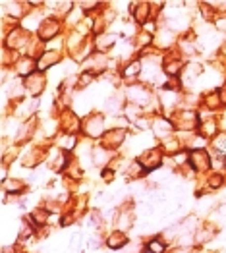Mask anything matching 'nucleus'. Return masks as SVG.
<instances>
[{"instance_id": "nucleus-1", "label": "nucleus", "mask_w": 226, "mask_h": 253, "mask_svg": "<svg viewBox=\"0 0 226 253\" xmlns=\"http://www.w3.org/2000/svg\"><path fill=\"white\" fill-rule=\"evenodd\" d=\"M82 131L91 137V139H103L106 133V124H104V116L99 112H91L85 116V120L82 122Z\"/></svg>"}, {"instance_id": "nucleus-2", "label": "nucleus", "mask_w": 226, "mask_h": 253, "mask_svg": "<svg viewBox=\"0 0 226 253\" xmlns=\"http://www.w3.org/2000/svg\"><path fill=\"white\" fill-rule=\"evenodd\" d=\"M126 97L130 99V105L141 106V108H149L151 101L155 99L153 93L145 87V85H130L128 91H126Z\"/></svg>"}, {"instance_id": "nucleus-3", "label": "nucleus", "mask_w": 226, "mask_h": 253, "mask_svg": "<svg viewBox=\"0 0 226 253\" xmlns=\"http://www.w3.org/2000/svg\"><path fill=\"white\" fill-rule=\"evenodd\" d=\"M141 165H143L145 170H157L163 167V161H165V153L163 149H147L145 153L139 155L137 159Z\"/></svg>"}, {"instance_id": "nucleus-4", "label": "nucleus", "mask_w": 226, "mask_h": 253, "mask_svg": "<svg viewBox=\"0 0 226 253\" xmlns=\"http://www.w3.org/2000/svg\"><path fill=\"white\" fill-rule=\"evenodd\" d=\"M189 167L195 172H205L211 169V153H207L205 149H197L191 151L189 155Z\"/></svg>"}, {"instance_id": "nucleus-5", "label": "nucleus", "mask_w": 226, "mask_h": 253, "mask_svg": "<svg viewBox=\"0 0 226 253\" xmlns=\"http://www.w3.org/2000/svg\"><path fill=\"white\" fill-rule=\"evenodd\" d=\"M151 131H153V135L157 139H163L165 141L166 137H170L172 131H174V122H170L166 118H155L151 122Z\"/></svg>"}, {"instance_id": "nucleus-6", "label": "nucleus", "mask_w": 226, "mask_h": 253, "mask_svg": "<svg viewBox=\"0 0 226 253\" xmlns=\"http://www.w3.org/2000/svg\"><path fill=\"white\" fill-rule=\"evenodd\" d=\"M45 82H46V78L39 74V72H35V74H31L29 78H25L23 80V87H25V91L31 95V97H37V95H41L43 89H45Z\"/></svg>"}, {"instance_id": "nucleus-7", "label": "nucleus", "mask_w": 226, "mask_h": 253, "mask_svg": "<svg viewBox=\"0 0 226 253\" xmlns=\"http://www.w3.org/2000/svg\"><path fill=\"white\" fill-rule=\"evenodd\" d=\"M124 141H126V129H120V127H112V129H108V131L104 133L103 147L110 149V151H114V149L120 147Z\"/></svg>"}, {"instance_id": "nucleus-8", "label": "nucleus", "mask_w": 226, "mask_h": 253, "mask_svg": "<svg viewBox=\"0 0 226 253\" xmlns=\"http://www.w3.org/2000/svg\"><path fill=\"white\" fill-rule=\"evenodd\" d=\"M58 31H60V21L56 18H46L43 21L41 29H39V39L41 41H50L58 35Z\"/></svg>"}, {"instance_id": "nucleus-9", "label": "nucleus", "mask_w": 226, "mask_h": 253, "mask_svg": "<svg viewBox=\"0 0 226 253\" xmlns=\"http://www.w3.org/2000/svg\"><path fill=\"white\" fill-rule=\"evenodd\" d=\"M106 66H108V58L104 56L103 52H95V54H91L87 60H85V68H87V72L89 74H101L106 70Z\"/></svg>"}, {"instance_id": "nucleus-10", "label": "nucleus", "mask_w": 226, "mask_h": 253, "mask_svg": "<svg viewBox=\"0 0 226 253\" xmlns=\"http://www.w3.org/2000/svg\"><path fill=\"white\" fill-rule=\"evenodd\" d=\"M116 42H118V33L106 31V33H101V35L95 37V48H97V52H103L104 54V50L114 48Z\"/></svg>"}, {"instance_id": "nucleus-11", "label": "nucleus", "mask_w": 226, "mask_h": 253, "mask_svg": "<svg viewBox=\"0 0 226 253\" xmlns=\"http://www.w3.org/2000/svg\"><path fill=\"white\" fill-rule=\"evenodd\" d=\"M35 68H37V62L31 56H23V58H20L18 62L14 64L16 74H20L23 78H29L31 74H35Z\"/></svg>"}, {"instance_id": "nucleus-12", "label": "nucleus", "mask_w": 226, "mask_h": 253, "mask_svg": "<svg viewBox=\"0 0 226 253\" xmlns=\"http://www.w3.org/2000/svg\"><path fill=\"white\" fill-rule=\"evenodd\" d=\"M130 8L134 10V20L137 21V23H147V20L151 18V4H147V2H137V4H130Z\"/></svg>"}, {"instance_id": "nucleus-13", "label": "nucleus", "mask_w": 226, "mask_h": 253, "mask_svg": "<svg viewBox=\"0 0 226 253\" xmlns=\"http://www.w3.org/2000/svg\"><path fill=\"white\" fill-rule=\"evenodd\" d=\"M134 222H136V216H134L132 209L128 207V209L120 211V214L116 216V230H120V232L126 234L132 226H134Z\"/></svg>"}, {"instance_id": "nucleus-14", "label": "nucleus", "mask_w": 226, "mask_h": 253, "mask_svg": "<svg viewBox=\"0 0 226 253\" xmlns=\"http://www.w3.org/2000/svg\"><path fill=\"white\" fill-rule=\"evenodd\" d=\"M91 155H93V163H95V167H108V165H110V161L114 159V153L106 147L93 149V153H91Z\"/></svg>"}, {"instance_id": "nucleus-15", "label": "nucleus", "mask_w": 226, "mask_h": 253, "mask_svg": "<svg viewBox=\"0 0 226 253\" xmlns=\"http://www.w3.org/2000/svg\"><path fill=\"white\" fill-rule=\"evenodd\" d=\"M60 60V52L58 50H45L41 56H39V62H37V68L39 70H48L50 66Z\"/></svg>"}, {"instance_id": "nucleus-16", "label": "nucleus", "mask_w": 226, "mask_h": 253, "mask_svg": "<svg viewBox=\"0 0 226 253\" xmlns=\"http://www.w3.org/2000/svg\"><path fill=\"white\" fill-rule=\"evenodd\" d=\"M141 70H143V62L141 60H130L124 66L122 78L124 80H136L137 76H141Z\"/></svg>"}, {"instance_id": "nucleus-17", "label": "nucleus", "mask_w": 226, "mask_h": 253, "mask_svg": "<svg viewBox=\"0 0 226 253\" xmlns=\"http://www.w3.org/2000/svg\"><path fill=\"white\" fill-rule=\"evenodd\" d=\"M25 6L29 8V4H25V2H2L4 14L14 16V18H21L25 14Z\"/></svg>"}, {"instance_id": "nucleus-18", "label": "nucleus", "mask_w": 226, "mask_h": 253, "mask_svg": "<svg viewBox=\"0 0 226 253\" xmlns=\"http://www.w3.org/2000/svg\"><path fill=\"white\" fill-rule=\"evenodd\" d=\"M106 246H108L110 250L126 248V246H128V238H126V234L120 232V230H114V232L106 238Z\"/></svg>"}, {"instance_id": "nucleus-19", "label": "nucleus", "mask_w": 226, "mask_h": 253, "mask_svg": "<svg viewBox=\"0 0 226 253\" xmlns=\"http://www.w3.org/2000/svg\"><path fill=\"white\" fill-rule=\"evenodd\" d=\"M217 131H219V124H217L215 120H203V122H199L197 133H199L203 139H209V137L217 135Z\"/></svg>"}, {"instance_id": "nucleus-20", "label": "nucleus", "mask_w": 226, "mask_h": 253, "mask_svg": "<svg viewBox=\"0 0 226 253\" xmlns=\"http://www.w3.org/2000/svg\"><path fill=\"white\" fill-rule=\"evenodd\" d=\"M104 110H106L108 114H118V112L122 110V95H120V93H114L112 97H108V99L104 101Z\"/></svg>"}, {"instance_id": "nucleus-21", "label": "nucleus", "mask_w": 226, "mask_h": 253, "mask_svg": "<svg viewBox=\"0 0 226 253\" xmlns=\"http://www.w3.org/2000/svg\"><path fill=\"white\" fill-rule=\"evenodd\" d=\"M221 105H225L223 99H221V91H209L203 95V106H207L209 110H215Z\"/></svg>"}, {"instance_id": "nucleus-22", "label": "nucleus", "mask_w": 226, "mask_h": 253, "mask_svg": "<svg viewBox=\"0 0 226 253\" xmlns=\"http://www.w3.org/2000/svg\"><path fill=\"white\" fill-rule=\"evenodd\" d=\"M56 145L60 151H74V147L78 145V137L74 133H62L56 139Z\"/></svg>"}, {"instance_id": "nucleus-23", "label": "nucleus", "mask_w": 226, "mask_h": 253, "mask_svg": "<svg viewBox=\"0 0 226 253\" xmlns=\"http://www.w3.org/2000/svg\"><path fill=\"white\" fill-rule=\"evenodd\" d=\"M4 190L10 193V197L12 195H18V193H23L25 191V184L18 180V178H14V180H8V182H4Z\"/></svg>"}, {"instance_id": "nucleus-24", "label": "nucleus", "mask_w": 226, "mask_h": 253, "mask_svg": "<svg viewBox=\"0 0 226 253\" xmlns=\"http://www.w3.org/2000/svg\"><path fill=\"white\" fill-rule=\"evenodd\" d=\"M145 250H147L149 253H165L166 252V242L163 240V238H153V240H149V242H147Z\"/></svg>"}, {"instance_id": "nucleus-25", "label": "nucleus", "mask_w": 226, "mask_h": 253, "mask_svg": "<svg viewBox=\"0 0 226 253\" xmlns=\"http://www.w3.org/2000/svg\"><path fill=\"white\" fill-rule=\"evenodd\" d=\"M215 238V230L211 228H199L195 232V246H205L207 242H211Z\"/></svg>"}, {"instance_id": "nucleus-26", "label": "nucleus", "mask_w": 226, "mask_h": 253, "mask_svg": "<svg viewBox=\"0 0 226 253\" xmlns=\"http://www.w3.org/2000/svg\"><path fill=\"white\" fill-rule=\"evenodd\" d=\"M223 184H225V176L223 174L213 172L209 176V190H219V188H223Z\"/></svg>"}, {"instance_id": "nucleus-27", "label": "nucleus", "mask_w": 226, "mask_h": 253, "mask_svg": "<svg viewBox=\"0 0 226 253\" xmlns=\"http://www.w3.org/2000/svg\"><path fill=\"white\" fill-rule=\"evenodd\" d=\"M215 27H217L219 31H225L226 33V14L225 16H217V20H215Z\"/></svg>"}, {"instance_id": "nucleus-28", "label": "nucleus", "mask_w": 226, "mask_h": 253, "mask_svg": "<svg viewBox=\"0 0 226 253\" xmlns=\"http://www.w3.org/2000/svg\"><path fill=\"white\" fill-rule=\"evenodd\" d=\"M221 99H223V103L226 105V84H225V87H223V91H221Z\"/></svg>"}, {"instance_id": "nucleus-29", "label": "nucleus", "mask_w": 226, "mask_h": 253, "mask_svg": "<svg viewBox=\"0 0 226 253\" xmlns=\"http://www.w3.org/2000/svg\"><path fill=\"white\" fill-rule=\"evenodd\" d=\"M219 253H226V250H221V252H219Z\"/></svg>"}]
</instances>
